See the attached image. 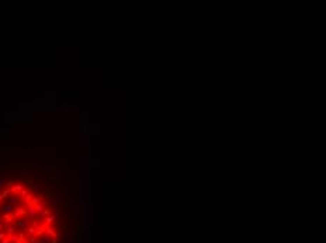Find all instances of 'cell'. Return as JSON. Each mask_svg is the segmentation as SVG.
<instances>
[{"label":"cell","mask_w":326,"mask_h":243,"mask_svg":"<svg viewBox=\"0 0 326 243\" xmlns=\"http://www.w3.org/2000/svg\"><path fill=\"white\" fill-rule=\"evenodd\" d=\"M61 214L38 187L23 180L0 183V243H61Z\"/></svg>","instance_id":"1"}]
</instances>
